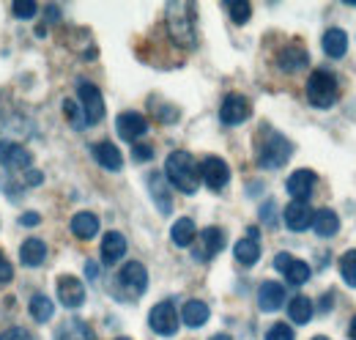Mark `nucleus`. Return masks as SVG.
<instances>
[{"mask_svg": "<svg viewBox=\"0 0 356 340\" xmlns=\"http://www.w3.org/2000/svg\"><path fill=\"white\" fill-rule=\"evenodd\" d=\"M274 269L277 272H282L285 275V280L291 283V286H302V283H307L310 280V266L305 263V261H299V258H293L291 253H277L274 255Z\"/></svg>", "mask_w": 356, "mask_h": 340, "instance_id": "0eeeda50", "label": "nucleus"}, {"mask_svg": "<svg viewBox=\"0 0 356 340\" xmlns=\"http://www.w3.org/2000/svg\"><path fill=\"white\" fill-rule=\"evenodd\" d=\"M288 316L293 324H307L312 318V302L307 297H293L288 304Z\"/></svg>", "mask_w": 356, "mask_h": 340, "instance_id": "c85d7f7f", "label": "nucleus"}, {"mask_svg": "<svg viewBox=\"0 0 356 340\" xmlns=\"http://www.w3.org/2000/svg\"><path fill=\"white\" fill-rule=\"evenodd\" d=\"M340 275L351 288H356V250L340 255Z\"/></svg>", "mask_w": 356, "mask_h": 340, "instance_id": "2f4dec72", "label": "nucleus"}, {"mask_svg": "<svg viewBox=\"0 0 356 340\" xmlns=\"http://www.w3.org/2000/svg\"><path fill=\"white\" fill-rule=\"evenodd\" d=\"M348 335H351V340H356V316L351 318V327H348Z\"/></svg>", "mask_w": 356, "mask_h": 340, "instance_id": "a19ab883", "label": "nucleus"}, {"mask_svg": "<svg viewBox=\"0 0 356 340\" xmlns=\"http://www.w3.org/2000/svg\"><path fill=\"white\" fill-rule=\"evenodd\" d=\"M118 283H121V288H124L129 297H140V294H145V288H148V272H145V266H143L140 261H129V263L121 269Z\"/></svg>", "mask_w": 356, "mask_h": 340, "instance_id": "9d476101", "label": "nucleus"}, {"mask_svg": "<svg viewBox=\"0 0 356 340\" xmlns=\"http://www.w3.org/2000/svg\"><path fill=\"white\" fill-rule=\"evenodd\" d=\"M312 228H315V233L321 239H329V236H334L340 231V217L332 212V209H321V212H315Z\"/></svg>", "mask_w": 356, "mask_h": 340, "instance_id": "bb28decb", "label": "nucleus"}, {"mask_svg": "<svg viewBox=\"0 0 356 340\" xmlns=\"http://www.w3.org/2000/svg\"><path fill=\"white\" fill-rule=\"evenodd\" d=\"M93 160H96L102 168H107V170H121V165H124L121 151H118L113 143H107V140L93 146Z\"/></svg>", "mask_w": 356, "mask_h": 340, "instance_id": "4be33fe9", "label": "nucleus"}, {"mask_svg": "<svg viewBox=\"0 0 356 340\" xmlns=\"http://www.w3.org/2000/svg\"><path fill=\"white\" fill-rule=\"evenodd\" d=\"M337 93H340V88H337V80L332 72H323V69L312 72L307 80V99L312 107H321V110L332 107L337 102Z\"/></svg>", "mask_w": 356, "mask_h": 340, "instance_id": "20e7f679", "label": "nucleus"}, {"mask_svg": "<svg viewBox=\"0 0 356 340\" xmlns=\"http://www.w3.org/2000/svg\"><path fill=\"white\" fill-rule=\"evenodd\" d=\"M170 239H173L176 247H192L195 239H197V228H195V222H192L189 217L176 219L173 228H170Z\"/></svg>", "mask_w": 356, "mask_h": 340, "instance_id": "393cba45", "label": "nucleus"}, {"mask_svg": "<svg viewBox=\"0 0 356 340\" xmlns=\"http://www.w3.org/2000/svg\"><path fill=\"white\" fill-rule=\"evenodd\" d=\"M72 233H74L77 239H83V242L93 239V236L99 233V217L90 212L74 214V217H72Z\"/></svg>", "mask_w": 356, "mask_h": 340, "instance_id": "5701e85b", "label": "nucleus"}, {"mask_svg": "<svg viewBox=\"0 0 356 340\" xmlns=\"http://www.w3.org/2000/svg\"><path fill=\"white\" fill-rule=\"evenodd\" d=\"M115 129H118V134H121L124 140L134 143L137 137H143V134L148 132V118L140 116V113H134V110H129V113H121V116H118Z\"/></svg>", "mask_w": 356, "mask_h": 340, "instance_id": "2eb2a0df", "label": "nucleus"}, {"mask_svg": "<svg viewBox=\"0 0 356 340\" xmlns=\"http://www.w3.org/2000/svg\"><path fill=\"white\" fill-rule=\"evenodd\" d=\"M288 195L293 198V201H302V203H307V198L312 195V187H315V173L307 168L296 170V173H291L288 176Z\"/></svg>", "mask_w": 356, "mask_h": 340, "instance_id": "4468645a", "label": "nucleus"}, {"mask_svg": "<svg viewBox=\"0 0 356 340\" xmlns=\"http://www.w3.org/2000/svg\"><path fill=\"white\" fill-rule=\"evenodd\" d=\"M323 52L329 55V58H343L346 52H348V33L346 31H340V28H329L326 33H323Z\"/></svg>", "mask_w": 356, "mask_h": 340, "instance_id": "b1692460", "label": "nucleus"}, {"mask_svg": "<svg viewBox=\"0 0 356 340\" xmlns=\"http://www.w3.org/2000/svg\"><path fill=\"white\" fill-rule=\"evenodd\" d=\"M36 8H39V6H36L33 0H17V3L11 6V11H14L17 20H33Z\"/></svg>", "mask_w": 356, "mask_h": 340, "instance_id": "72a5a7b5", "label": "nucleus"}, {"mask_svg": "<svg viewBox=\"0 0 356 340\" xmlns=\"http://www.w3.org/2000/svg\"><path fill=\"white\" fill-rule=\"evenodd\" d=\"M11 277H14V266H11V261H8L6 255L0 253V286L8 283Z\"/></svg>", "mask_w": 356, "mask_h": 340, "instance_id": "e433bc0d", "label": "nucleus"}, {"mask_svg": "<svg viewBox=\"0 0 356 340\" xmlns=\"http://www.w3.org/2000/svg\"><path fill=\"white\" fill-rule=\"evenodd\" d=\"M211 340H233V338H230V335H214Z\"/></svg>", "mask_w": 356, "mask_h": 340, "instance_id": "37998d69", "label": "nucleus"}, {"mask_svg": "<svg viewBox=\"0 0 356 340\" xmlns=\"http://www.w3.org/2000/svg\"><path fill=\"white\" fill-rule=\"evenodd\" d=\"M19 222H22V225H39V222H42V217H39L36 212H28V214H22V219H19Z\"/></svg>", "mask_w": 356, "mask_h": 340, "instance_id": "58836bf2", "label": "nucleus"}, {"mask_svg": "<svg viewBox=\"0 0 356 340\" xmlns=\"http://www.w3.org/2000/svg\"><path fill=\"white\" fill-rule=\"evenodd\" d=\"M47 258V245L42 239H25L19 247V261L25 266H42Z\"/></svg>", "mask_w": 356, "mask_h": 340, "instance_id": "a878e982", "label": "nucleus"}, {"mask_svg": "<svg viewBox=\"0 0 356 340\" xmlns=\"http://www.w3.org/2000/svg\"><path fill=\"white\" fill-rule=\"evenodd\" d=\"M312 219H315V212L310 209V203H302V201H293L288 209H285V225L296 233L312 228Z\"/></svg>", "mask_w": 356, "mask_h": 340, "instance_id": "dca6fc26", "label": "nucleus"}, {"mask_svg": "<svg viewBox=\"0 0 356 340\" xmlns=\"http://www.w3.org/2000/svg\"><path fill=\"white\" fill-rule=\"evenodd\" d=\"M312 340H329V338H323V335H318V338H312Z\"/></svg>", "mask_w": 356, "mask_h": 340, "instance_id": "c03bdc74", "label": "nucleus"}, {"mask_svg": "<svg viewBox=\"0 0 356 340\" xmlns=\"http://www.w3.org/2000/svg\"><path fill=\"white\" fill-rule=\"evenodd\" d=\"M148 192H151V198H154L159 212H173V198H170V187H168V176L165 173H151L148 176Z\"/></svg>", "mask_w": 356, "mask_h": 340, "instance_id": "ddd939ff", "label": "nucleus"}, {"mask_svg": "<svg viewBox=\"0 0 356 340\" xmlns=\"http://www.w3.org/2000/svg\"><path fill=\"white\" fill-rule=\"evenodd\" d=\"M250 116H252V107H250V102H247L241 93H230V96H225L222 107H220V121H222L225 127L244 124Z\"/></svg>", "mask_w": 356, "mask_h": 340, "instance_id": "6e6552de", "label": "nucleus"}, {"mask_svg": "<svg viewBox=\"0 0 356 340\" xmlns=\"http://www.w3.org/2000/svg\"><path fill=\"white\" fill-rule=\"evenodd\" d=\"M115 340H132V338H115Z\"/></svg>", "mask_w": 356, "mask_h": 340, "instance_id": "a18cd8bd", "label": "nucleus"}, {"mask_svg": "<svg viewBox=\"0 0 356 340\" xmlns=\"http://www.w3.org/2000/svg\"><path fill=\"white\" fill-rule=\"evenodd\" d=\"M77 96H80V105H83V118L86 124H99L104 118V99H102V91L93 83H83L77 85Z\"/></svg>", "mask_w": 356, "mask_h": 340, "instance_id": "423d86ee", "label": "nucleus"}, {"mask_svg": "<svg viewBox=\"0 0 356 340\" xmlns=\"http://www.w3.org/2000/svg\"><path fill=\"white\" fill-rule=\"evenodd\" d=\"M233 255H236V261H238L241 266H252V263H258V258H261V245H258L255 236H247V239L236 242Z\"/></svg>", "mask_w": 356, "mask_h": 340, "instance_id": "cd10ccee", "label": "nucleus"}, {"mask_svg": "<svg viewBox=\"0 0 356 340\" xmlns=\"http://www.w3.org/2000/svg\"><path fill=\"white\" fill-rule=\"evenodd\" d=\"M225 247V233H222V228H206L197 239H195V261H200V263H206V261H211L214 255L220 253Z\"/></svg>", "mask_w": 356, "mask_h": 340, "instance_id": "1a4fd4ad", "label": "nucleus"}, {"mask_svg": "<svg viewBox=\"0 0 356 340\" xmlns=\"http://www.w3.org/2000/svg\"><path fill=\"white\" fill-rule=\"evenodd\" d=\"M266 340H293V330L288 327V324H271L266 332Z\"/></svg>", "mask_w": 356, "mask_h": 340, "instance_id": "f704fd0d", "label": "nucleus"}, {"mask_svg": "<svg viewBox=\"0 0 356 340\" xmlns=\"http://www.w3.org/2000/svg\"><path fill=\"white\" fill-rule=\"evenodd\" d=\"M293 154V143L288 137H282L280 132H271L266 129L261 143H258V165L266 170L282 168Z\"/></svg>", "mask_w": 356, "mask_h": 340, "instance_id": "7ed1b4c3", "label": "nucleus"}, {"mask_svg": "<svg viewBox=\"0 0 356 340\" xmlns=\"http://www.w3.org/2000/svg\"><path fill=\"white\" fill-rule=\"evenodd\" d=\"M58 340H93V332H90L83 321H74V324H66L58 332Z\"/></svg>", "mask_w": 356, "mask_h": 340, "instance_id": "7c9ffc66", "label": "nucleus"}, {"mask_svg": "<svg viewBox=\"0 0 356 340\" xmlns=\"http://www.w3.org/2000/svg\"><path fill=\"white\" fill-rule=\"evenodd\" d=\"M0 162L11 170H22L31 165V151L19 143H0Z\"/></svg>", "mask_w": 356, "mask_h": 340, "instance_id": "f3484780", "label": "nucleus"}, {"mask_svg": "<svg viewBox=\"0 0 356 340\" xmlns=\"http://www.w3.org/2000/svg\"><path fill=\"white\" fill-rule=\"evenodd\" d=\"M197 168H200V181H206L209 190H222L225 184L230 181V168L220 157H206Z\"/></svg>", "mask_w": 356, "mask_h": 340, "instance_id": "9b49d317", "label": "nucleus"}, {"mask_svg": "<svg viewBox=\"0 0 356 340\" xmlns=\"http://www.w3.org/2000/svg\"><path fill=\"white\" fill-rule=\"evenodd\" d=\"M261 214H264V222H274V217H271V214H274V203H266Z\"/></svg>", "mask_w": 356, "mask_h": 340, "instance_id": "ea45409f", "label": "nucleus"}, {"mask_svg": "<svg viewBox=\"0 0 356 340\" xmlns=\"http://www.w3.org/2000/svg\"><path fill=\"white\" fill-rule=\"evenodd\" d=\"M165 176L184 195H195L200 187V168L189 151H173L165 162Z\"/></svg>", "mask_w": 356, "mask_h": 340, "instance_id": "f257e3e1", "label": "nucleus"}, {"mask_svg": "<svg viewBox=\"0 0 356 340\" xmlns=\"http://www.w3.org/2000/svg\"><path fill=\"white\" fill-rule=\"evenodd\" d=\"M258 304H261V310L264 313H274V310H280L282 304H285V288L280 286V283H264L261 286V291H258Z\"/></svg>", "mask_w": 356, "mask_h": 340, "instance_id": "412c9836", "label": "nucleus"}, {"mask_svg": "<svg viewBox=\"0 0 356 340\" xmlns=\"http://www.w3.org/2000/svg\"><path fill=\"white\" fill-rule=\"evenodd\" d=\"M96 275H99V269L93 263H88V277H96Z\"/></svg>", "mask_w": 356, "mask_h": 340, "instance_id": "79ce46f5", "label": "nucleus"}, {"mask_svg": "<svg viewBox=\"0 0 356 340\" xmlns=\"http://www.w3.org/2000/svg\"><path fill=\"white\" fill-rule=\"evenodd\" d=\"M58 299L66 307H80L86 302V286H83V280L74 277V275H60L58 277Z\"/></svg>", "mask_w": 356, "mask_h": 340, "instance_id": "f8f14e48", "label": "nucleus"}, {"mask_svg": "<svg viewBox=\"0 0 356 340\" xmlns=\"http://www.w3.org/2000/svg\"><path fill=\"white\" fill-rule=\"evenodd\" d=\"M124 255H127V239H124V233H118V231L104 233V239H102V261H104L107 266H113V263H118Z\"/></svg>", "mask_w": 356, "mask_h": 340, "instance_id": "a211bd4d", "label": "nucleus"}, {"mask_svg": "<svg viewBox=\"0 0 356 340\" xmlns=\"http://www.w3.org/2000/svg\"><path fill=\"white\" fill-rule=\"evenodd\" d=\"M151 157H154L151 146H134V160H137V162H145V160H151Z\"/></svg>", "mask_w": 356, "mask_h": 340, "instance_id": "4c0bfd02", "label": "nucleus"}, {"mask_svg": "<svg viewBox=\"0 0 356 340\" xmlns=\"http://www.w3.org/2000/svg\"><path fill=\"white\" fill-rule=\"evenodd\" d=\"M227 11H230V20H233L236 25H244V22L252 17V6H250L247 0H230V3H227Z\"/></svg>", "mask_w": 356, "mask_h": 340, "instance_id": "473e14b6", "label": "nucleus"}, {"mask_svg": "<svg viewBox=\"0 0 356 340\" xmlns=\"http://www.w3.org/2000/svg\"><path fill=\"white\" fill-rule=\"evenodd\" d=\"M0 340H33V335L25 327H8L0 332Z\"/></svg>", "mask_w": 356, "mask_h": 340, "instance_id": "c9c22d12", "label": "nucleus"}, {"mask_svg": "<svg viewBox=\"0 0 356 340\" xmlns=\"http://www.w3.org/2000/svg\"><path fill=\"white\" fill-rule=\"evenodd\" d=\"M28 310H31V316H33L39 324H44V321H49V318H52V313H55V304H52V299L44 297V294H36V297L31 299Z\"/></svg>", "mask_w": 356, "mask_h": 340, "instance_id": "c756f323", "label": "nucleus"}, {"mask_svg": "<svg viewBox=\"0 0 356 340\" xmlns=\"http://www.w3.org/2000/svg\"><path fill=\"white\" fill-rule=\"evenodd\" d=\"M209 316H211V310H209V304L200 302V299H189V302L181 307V321H184L186 327H192V330L203 327V324L209 321Z\"/></svg>", "mask_w": 356, "mask_h": 340, "instance_id": "aec40b11", "label": "nucleus"}, {"mask_svg": "<svg viewBox=\"0 0 356 340\" xmlns=\"http://www.w3.org/2000/svg\"><path fill=\"white\" fill-rule=\"evenodd\" d=\"M148 327L162 335V338H173L178 332V310L173 302H159L154 304L151 316H148Z\"/></svg>", "mask_w": 356, "mask_h": 340, "instance_id": "39448f33", "label": "nucleus"}, {"mask_svg": "<svg viewBox=\"0 0 356 340\" xmlns=\"http://www.w3.org/2000/svg\"><path fill=\"white\" fill-rule=\"evenodd\" d=\"M168 31L173 42L181 47H195L197 33H195V6L192 3H168Z\"/></svg>", "mask_w": 356, "mask_h": 340, "instance_id": "f03ea898", "label": "nucleus"}, {"mask_svg": "<svg viewBox=\"0 0 356 340\" xmlns=\"http://www.w3.org/2000/svg\"><path fill=\"white\" fill-rule=\"evenodd\" d=\"M277 63H280L282 72L293 75V72H299V69L307 66V49L299 47V44H291V47H285V49L277 55Z\"/></svg>", "mask_w": 356, "mask_h": 340, "instance_id": "6ab92c4d", "label": "nucleus"}]
</instances>
